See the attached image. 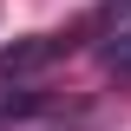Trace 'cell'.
<instances>
[{
	"label": "cell",
	"instance_id": "obj_1",
	"mask_svg": "<svg viewBox=\"0 0 131 131\" xmlns=\"http://www.w3.org/2000/svg\"><path fill=\"white\" fill-rule=\"evenodd\" d=\"M72 52L66 33H33V39H13V46H0V79H26V72H46Z\"/></svg>",
	"mask_w": 131,
	"mask_h": 131
},
{
	"label": "cell",
	"instance_id": "obj_2",
	"mask_svg": "<svg viewBox=\"0 0 131 131\" xmlns=\"http://www.w3.org/2000/svg\"><path fill=\"white\" fill-rule=\"evenodd\" d=\"M46 112H59L52 92H20V98L0 105V131H7V125H26V118H46Z\"/></svg>",
	"mask_w": 131,
	"mask_h": 131
},
{
	"label": "cell",
	"instance_id": "obj_3",
	"mask_svg": "<svg viewBox=\"0 0 131 131\" xmlns=\"http://www.w3.org/2000/svg\"><path fill=\"white\" fill-rule=\"evenodd\" d=\"M98 66L105 72H118V79H131V26H118L105 46H98Z\"/></svg>",
	"mask_w": 131,
	"mask_h": 131
},
{
	"label": "cell",
	"instance_id": "obj_4",
	"mask_svg": "<svg viewBox=\"0 0 131 131\" xmlns=\"http://www.w3.org/2000/svg\"><path fill=\"white\" fill-rule=\"evenodd\" d=\"M98 20H118V26H131V0H105V7H98Z\"/></svg>",
	"mask_w": 131,
	"mask_h": 131
}]
</instances>
